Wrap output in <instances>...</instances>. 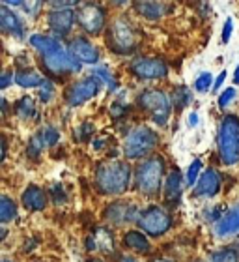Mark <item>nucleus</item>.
I'll use <instances>...</instances> for the list:
<instances>
[{
    "label": "nucleus",
    "mask_w": 239,
    "mask_h": 262,
    "mask_svg": "<svg viewBox=\"0 0 239 262\" xmlns=\"http://www.w3.org/2000/svg\"><path fill=\"white\" fill-rule=\"evenodd\" d=\"M53 196H55V204H60V202L67 201V196H65L64 189H62V186H60V184L53 186Z\"/></svg>",
    "instance_id": "obj_37"
},
{
    "label": "nucleus",
    "mask_w": 239,
    "mask_h": 262,
    "mask_svg": "<svg viewBox=\"0 0 239 262\" xmlns=\"http://www.w3.org/2000/svg\"><path fill=\"white\" fill-rule=\"evenodd\" d=\"M219 154L224 165L239 161V118L234 115L224 116L219 127Z\"/></svg>",
    "instance_id": "obj_4"
},
{
    "label": "nucleus",
    "mask_w": 239,
    "mask_h": 262,
    "mask_svg": "<svg viewBox=\"0 0 239 262\" xmlns=\"http://www.w3.org/2000/svg\"><path fill=\"white\" fill-rule=\"evenodd\" d=\"M22 206L28 212H41L47 206V195L41 187L38 186H28L22 193Z\"/></svg>",
    "instance_id": "obj_18"
},
{
    "label": "nucleus",
    "mask_w": 239,
    "mask_h": 262,
    "mask_svg": "<svg viewBox=\"0 0 239 262\" xmlns=\"http://www.w3.org/2000/svg\"><path fill=\"white\" fill-rule=\"evenodd\" d=\"M53 94H55V88H53L51 81H47V79H45L43 86H41V92H39V99H41L43 103H49L51 98H53Z\"/></svg>",
    "instance_id": "obj_34"
},
{
    "label": "nucleus",
    "mask_w": 239,
    "mask_h": 262,
    "mask_svg": "<svg viewBox=\"0 0 239 262\" xmlns=\"http://www.w3.org/2000/svg\"><path fill=\"white\" fill-rule=\"evenodd\" d=\"M235 253H237V257H239V244H237V247H235Z\"/></svg>",
    "instance_id": "obj_47"
},
{
    "label": "nucleus",
    "mask_w": 239,
    "mask_h": 262,
    "mask_svg": "<svg viewBox=\"0 0 239 262\" xmlns=\"http://www.w3.org/2000/svg\"><path fill=\"white\" fill-rule=\"evenodd\" d=\"M0 27H2L4 32L11 34V36H15V38H22V36H25V25H22L21 19H19L13 11L8 10L6 6L0 8Z\"/></svg>",
    "instance_id": "obj_19"
},
{
    "label": "nucleus",
    "mask_w": 239,
    "mask_h": 262,
    "mask_svg": "<svg viewBox=\"0 0 239 262\" xmlns=\"http://www.w3.org/2000/svg\"><path fill=\"white\" fill-rule=\"evenodd\" d=\"M235 232H239V206H234L232 210L223 213L215 223V234L219 238H228Z\"/></svg>",
    "instance_id": "obj_17"
},
{
    "label": "nucleus",
    "mask_w": 239,
    "mask_h": 262,
    "mask_svg": "<svg viewBox=\"0 0 239 262\" xmlns=\"http://www.w3.org/2000/svg\"><path fill=\"white\" fill-rule=\"evenodd\" d=\"M99 82L95 77H86V79H81V81L73 82L65 94V101L69 107H77V105H82L84 101L92 99L98 96L99 92Z\"/></svg>",
    "instance_id": "obj_10"
},
{
    "label": "nucleus",
    "mask_w": 239,
    "mask_h": 262,
    "mask_svg": "<svg viewBox=\"0 0 239 262\" xmlns=\"http://www.w3.org/2000/svg\"><path fill=\"white\" fill-rule=\"evenodd\" d=\"M125 111H127V107H125V105H122V103H114V105H112V109H110V113H112V116H116V118H118V116L124 115Z\"/></svg>",
    "instance_id": "obj_39"
},
{
    "label": "nucleus",
    "mask_w": 239,
    "mask_h": 262,
    "mask_svg": "<svg viewBox=\"0 0 239 262\" xmlns=\"http://www.w3.org/2000/svg\"><path fill=\"white\" fill-rule=\"evenodd\" d=\"M221 191V174L215 169H207L204 174L198 178L195 186L196 196H215Z\"/></svg>",
    "instance_id": "obj_15"
},
{
    "label": "nucleus",
    "mask_w": 239,
    "mask_h": 262,
    "mask_svg": "<svg viewBox=\"0 0 239 262\" xmlns=\"http://www.w3.org/2000/svg\"><path fill=\"white\" fill-rule=\"evenodd\" d=\"M230 36H232V19H226L224 28H223V43H228Z\"/></svg>",
    "instance_id": "obj_38"
},
{
    "label": "nucleus",
    "mask_w": 239,
    "mask_h": 262,
    "mask_svg": "<svg viewBox=\"0 0 239 262\" xmlns=\"http://www.w3.org/2000/svg\"><path fill=\"white\" fill-rule=\"evenodd\" d=\"M2 262H11V260H8V258H4V260H2Z\"/></svg>",
    "instance_id": "obj_48"
},
{
    "label": "nucleus",
    "mask_w": 239,
    "mask_h": 262,
    "mask_svg": "<svg viewBox=\"0 0 239 262\" xmlns=\"http://www.w3.org/2000/svg\"><path fill=\"white\" fill-rule=\"evenodd\" d=\"M17 217V204L8 195L0 196V223L6 225Z\"/></svg>",
    "instance_id": "obj_23"
},
{
    "label": "nucleus",
    "mask_w": 239,
    "mask_h": 262,
    "mask_svg": "<svg viewBox=\"0 0 239 262\" xmlns=\"http://www.w3.org/2000/svg\"><path fill=\"white\" fill-rule=\"evenodd\" d=\"M77 21L86 34L98 36L105 27V11L95 2H84L77 11Z\"/></svg>",
    "instance_id": "obj_9"
},
{
    "label": "nucleus",
    "mask_w": 239,
    "mask_h": 262,
    "mask_svg": "<svg viewBox=\"0 0 239 262\" xmlns=\"http://www.w3.org/2000/svg\"><path fill=\"white\" fill-rule=\"evenodd\" d=\"M133 75L144 81H153V79H163L169 75V66L161 58H136L131 64Z\"/></svg>",
    "instance_id": "obj_11"
},
{
    "label": "nucleus",
    "mask_w": 239,
    "mask_h": 262,
    "mask_svg": "<svg viewBox=\"0 0 239 262\" xmlns=\"http://www.w3.org/2000/svg\"><path fill=\"white\" fill-rule=\"evenodd\" d=\"M125 246L129 247V249H135L138 253H148L150 251V242L148 238L142 232L138 230H129L127 234H125Z\"/></svg>",
    "instance_id": "obj_22"
},
{
    "label": "nucleus",
    "mask_w": 239,
    "mask_h": 262,
    "mask_svg": "<svg viewBox=\"0 0 239 262\" xmlns=\"http://www.w3.org/2000/svg\"><path fill=\"white\" fill-rule=\"evenodd\" d=\"M211 262H239V257L234 249H221L211 255Z\"/></svg>",
    "instance_id": "obj_29"
},
{
    "label": "nucleus",
    "mask_w": 239,
    "mask_h": 262,
    "mask_svg": "<svg viewBox=\"0 0 239 262\" xmlns=\"http://www.w3.org/2000/svg\"><path fill=\"white\" fill-rule=\"evenodd\" d=\"M200 169H202V161L200 159H195L193 163H190V167H189V170H187V186H195V182H198V178H200Z\"/></svg>",
    "instance_id": "obj_32"
},
{
    "label": "nucleus",
    "mask_w": 239,
    "mask_h": 262,
    "mask_svg": "<svg viewBox=\"0 0 239 262\" xmlns=\"http://www.w3.org/2000/svg\"><path fill=\"white\" fill-rule=\"evenodd\" d=\"M135 8L142 17H146L150 21H157L159 17L166 15V11L170 10V4H164V2H136Z\"/></svg>",
    "instance_id": "obj_20"
},
{
    "label": "nucleus",
    "mask_w": 239,
    "mask_h": 262,
    "mask_svg": "<svg viewBox=\"0 0 239 262\" xmlns=\"http://www.w3.org/2000/svg\"><path fill=\"white\" fill-rule=\"evenodd\" d=\"M234 81L239 84V66H237V68H235V77H234Z\"/></svg>",
    "instance_id": "obj_44"
},
{
    "label": "nucleus",
    "mask_w": 239,
    "mask_h": 262,
    "mask_svg": "<svg viewBox=\"0 0 239 262\" xmlns=\"http://www.w3.org/2000/svg\"><path fill=\"white\" fill-rule=\"evenodd\" d=\"M93 238H95V244L101 251H112V236L107 229H98Z\"/></svg>",
    "instance_id": "obj_25"
},
{
    "label": "nucleus",
    "mask_w": 239,
    "mask_h": 262,
    "mask_svg": "<svg viewBox=\"0 0 239 262\" xmlns=\"http://www.w3.org/2000/svg\"><path fill=\"white\" fill-rule=\"evenodd\" d=\"M119 262H138V260H135V258H131V257H124Z\"/></svg>",
    "instance_id": "obj_43"
},
{
    "label": "nucleus",
    "mask_w": 239,
    "mask_h": 262,
    "mask_svg": "<svg viewBox=\"0 0 239 262\" xmlns=\"http://www.w3.org/2000/svg\"><path fill=\"white\" fill-rule=\"evenodd\" d=\"M164 159L161 156L142 161L135 170V189L140 195L155 196L161 191L163 186V174H164Z\"/></svg>",
    "instance_id": "obj_3"
},
{
    "label": "nucleus",
    "mask_w": 239,
    "mask_h": 262,
    "mask_svg": "<svg viewBox=\"0 0 239 262\" xmlns=\"http://www.w3.org/2000/svg\"><path fill=\"white\" fill-rule=\"evenodd\" d=\"M172 103L176 105V109L181 111L185 107V105H189L190 103V92H189V88H185V86H179L178 90L174 92V98H172Z\"/></svg>",
    "instance_id": "obj_28"
},
{
    "label": "nucleus",
    "mask_w": 239,
    "mask_h": 262,
    "mask_svg": "<svg viewBox=\"0 0 239 262\" xmlns=\"http://www.w3.org/2000/svg\"><path fill=\"white\" fill-rule=\"evenodd\" d=\"M30 45L41 55V64H43L45 71L51 75L60 77L81 70V62L71 53H67L56 39L49 38V36L34 34V36H30Z\"/></svg>",
    "instance_id": "obj_1"
},
{
    "label": "nucleus",
    "mask_w": 239,
    "mask_h": 262,
    "mask_svg": "<svg viewBox=\"0 0 239 262\" xmlns=\"http://www.w3.org/2000/svg\"><path fill=\"white\" fill-rule=\"evenodd\" d=\"M39 139H41V142H43V146H55L56 142L60 141V133L56 127L45 126L43 129L39 131Z\"/></svg>",
    "instance_id": "obj_26"
},
{
    "label": "nucleus",
    "mask_w": 239,
    "mask_h": 262,
    "mask_svg": "<svg viewBox=\"0 0 239 262\" xmlns=\"http://www.w3.org/2000/svg\"><path fill=\"white\" fill-rule=\"evenodd\" d=\"M159 137L148 126H136L129 131L124 142V154L127 159H140L157 148Z\"/></svg>",
    "instance_id": "obj_5"
},
{
    "label": "nucleus",
    "mask_w": 239,
    "mask_h": 262,
    "mask_svg": "<svg viewBox=\"0 0 239 262\" xmlns=\"http://www.w3.org/2000/svg\"><path fill=\"white\" fill-rule=\"evenodd\" d=\"M41 2H22V8L27 10V13L28 15H32V17H36L38 15V11H39V8H41Z\"/></svg>",
    "instance_id": "obj_36"
},
{
    "label": "nucleus",
    "mask_w": 239,
    "mask_h": 262,
    "mask_svg": "<svg viewBox=\"0 0 239 262\" xmlns=\"http://www.w3.org/2000/svg\"><path fill=\"white\" fill-rule=\"evenodd\" d=\"M43 142H41V139H39V135L32 137L30 139V142H28V158H32V159H38L39 158V154H41V150H43Z\"/></svg>",
    "instance_id": "obj_33"
},
{
    "label": "nucleus",
    "mask_w": 239,
    "mask_h": 262,
    "mask_svg": "<svg viewBox=\"0 0 239 262\" xmlns=\"http://www.w3.org/2000/svg\"><path fill=\"white\" fill-rule=\"evenodd\" d=\"M92 133H93V126L90 124V122H84V124H81V126L75 129V133H73V139H77L79 142L90 141Z\"/></svg>",
    "instance_id": "obj_30"
},
{
    "label": "nucleus",
    "mask_w": 239,
    "mask_h": 262,
    "mask_svg": "<svg viewBox=\"0 0 239 262\" xmlns=\"http://www.w3.org/2000/svg\"><path fill=\"white\" fill-rule=\"evenodd\" d=\"M95 184L103 195H122L131 184V167L125 161H105L95 170Z\"/></svg>",
    "instance_id": "obj_2"
},
{
    "label": "nucleus",
    "mask_w": 239,
    "mask_h": 262,
    "mask_svg": "<svg viewBox=\"0 0 239 262\" xmlns=\"http://www.w3.org/2000/svg\"><path fill=\"white\" fill-rule=\"evenodd\" d=\"M235 98V88H226L223 94H221V98H219V107L224 109L226 105H230V101Z\"/></svg>",
    "instance_id": "obj_35"
},
{
    "label": "nucleus",
    "mask_w": 239,
    "mask_h": 262,
    "mask_svg": "<svg viewBox=\"0 0 239 262\" xmlns=\"http://www.w3.org/2000/svg\"><path fill=\"white\" fill-rule=\"evenodd\" d=\"M153 262H170V260H169V258H155Z\"/></svg>",
    "instance_id": "obj_45"
},
{
    "label": "nucleus",
    "mask_w": 239,
    "mask_h": 262,
    "mask_svg": "<svg viewBox=\"0 0 239 262\" xmlns=\"http://www.w3.org/2000/svg\"><path fill=\"white\" fill-rule=\"evenodd\" d=\"M189 126L190 127L198 126V115H196V113H190V116H189Z\"/></svg>",
    "instance_id": "obj_42"
},
{
    "label": "nucleus",
    "mask_w": 239,
    "mask_h": 262,
    "mask_svg": "<svg viewBox=\"0 0 239 262\" xmlns=\"http://www.w3.org/2000/svg\"><path fill=\"white\" fill-rule=\"evenodd\" d=\"M109 47L118 55H131L136 49V34L125 19H116L107 30Z\"/></svg>",
    "instance_id": "obj_7"
},
{
    "label": "nucleus",
    "mask_w": 239,
    "mask_h": 262,
    "mask_svg": "<svg viewBox=\"0 0 239 262\" xmlns=\"http://www.w3.org/2000/svg\"><path fill=\"white\" fill-rule=\"evenodd\" d=\"M181 189H183V176L178 169H172L164 180V201L170 206H176L181 201Z\"/></svg>",
    "instance_id": "obj_16"
},
{
    "label": "nucleus",
    "mask_w": 239,
    "mask_h": 262,
    "mask_svg": "<svg viewBox=\"0 0 239 262\" xmlns=\"http://www.w3.org/2000/svg\"><path fill=\"white\" fill-rule=\"evenodd\" d=\"M15 113L19 118H22V120H30V118H34V116H36V103H34V99L30 98V96L21 98L15 107Z\"/></svg>",
    "instance_id": "obj_24"
},
{
    "label": "nucleus",
    "mask_w": 239,
    "mask_h": 262,
    "mask_svg": "<svg viewBox=\"0 0 239 262\" xmlns=\"http://www.w3.org/2000/svg\"><path fill=\"white\" fill-rule=\"evenodd\" d=\"M13 81L22 88H36V86H43L45 79L39 73H36V71L27 70V71H17Z\"/></svg>",
    "instance_id": "obj_21"
},
{
    "label": "nucleus",
    "mask_w": 239,
    "mask_h": 262,
    "mask_svg": "<svg viewBox=\"0 0 239 262\" xmlns=\"http://www.w3.org/2000/svg\"><path fill=\"white\" fill-rule=\"evenodd\" d=\"M75 10H53L49 13V27L51 30L64 38L71 32L73 28V23H75Z\"/></svg>",
    "instance_id": "obj_13"
},
{
    "label": "nucleus",
    "mask_w": 239,
    "mask_h": 262,
    "mask_svg": "<svg viewBox=\"0 0 239 262\" xmlns=\"http://www.w3.org/2000/svg\"><path fill=\"white\" fill-rule=\"evenodd\" d=\"M93 77H95V79H101V82H105V86L109 88V90H112V92L118 88V82H116L114 77L110 75L107 68H95V70H93Z\"/></svg>",
    "instance_id": "obj_27"
},
{
    "label": "nucleus",
    "mask_w": 239,
    "mask_h": 262,
    "mask_svg": "<svg viewBox=\"0 0 239 262\" xmlns=\"http://www.w3.org/2000/svg\"><path fill=\"white\" fill-rule=\"evenodd\" d=\"M105 217H107V221L114 225H125L131 223V221H138L140 212L136 210V206H133L129 202H114L105 212Z\"/></svg>",
    "instance_id": "obj_12"
},
{
    "label": "nucleus",
    "mask_w": 239,
    "mask_h": 262,
    "mask_svg": "<svg viewBox=\"0 0 239 262\" xmlns=\"http://www.w3.org/2000/svg\"><path fill=\"white\" fill-rule=\"evenodd\" d=\"M88 262H103V260H99V258H92V260H88Z\"/></svg>",
    "instance_id": "obj_46"
},
{
    "label": "nucleus",
    "mask_w": 239,
    "mask_h": 262,
    "mask_svg": "<svg viewBox=\"0 0 239 262\" xmlns=\"http://www.w3.org/2000/svg\"><path fill=\"white\" fill-rule=\"evenodd\" d=\"M138 227H140L148 236H163L164 232H169L170 227H172V217L166 210L159 206H148L146 210L140 212V217H138Z\"/></svg>",
    "instance_id": "obj_8"
},
{
    "label": "nucleus",
    "mask_w": 239,
    "mask_h": 262,
    "mask_svg": "<svg viewBox=\"0 0 239 262\" xmlns=\"http://www.w3.org/2000/svg\"><path fill=\"white\" fill-rule=\"evenodd\" d=\"M69 53L75 56L77 60L84 64H98L99 51L95 45H92L86 38H75L69 45Z\"/></svg>",
    "instance_id": "obj_14"
},
{
    "label": "nucleus",
    "mask_w": 239,
    "mask_h": 262,
    "mask_svg": "<svg viewBox=\"0 0 239 262\" xmlns=\"http://www.w3.org/2000/svg\"><path fill=\"white\" fill-rule=\"evenodd\" d=\"M138 105L152 115V120L157 126H164L172 113V98L161 90H144L138 96Z\"/></svg>",
    "instance_id": "obj_6"
},
{
    "label": "nucleus",
    "mask_w": 239,
    "mask_h": 262,
    "mask_svg": "<svg viewBox=\"0 0 239 262\" xmlns=\"http://www.w3.org/2000/svg\"><path fill=\"white\" fill-rule=\"evenodd\" d=\"M224 79H226V71H223V73L219 75V79H217V81H215V84H213V90H219V88L223 86Z\"/></svg>",
    "instance_id": "obj_41"
},
{
    "label": "nucleus",
    "mask_w": 239,
    "mask_h": 262,
    "mask_svg": "<svg viewBox=\"0 0 239 262\" xmlns=\"http://www.w3.org/2000/svg\"><path fill=\"white\" fill-rule=\"evenodd\" d=\"M211 82H213L211 73L204 71V73H200V75H198V79L195 81V90H196V92H207V90L211 88Z\"/></svg>",
    "instance_id": "obj_31"
},
{
    "label": "nucleus",
    "mask_w": 239,
    "mask_h": 262,
    "mask_svg": "<svg viewBox=\"0 0 239 262\" xmlns=\"http://www.w3.org/2000/svg\"><path fill=\"white\" fill-rule=\"evenodd\" d=\"M11 79H13V77H11L10 71H4V73H2V79H0V88H8V84L11 82Z\"/></svg>",
    "instance_id": "obj_40"
}]
</instances>
